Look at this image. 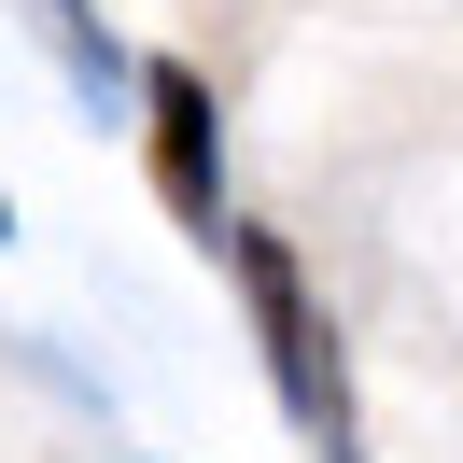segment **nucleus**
I'll return each mask as SVG.
<instances>
[{
	"label": "nucleus",
	"instance_id": "f03ea898",
	"mask_svg": "<svg viewBox=\"0 0 463 463\" xmlns=\"http://www.w3.org/2000/svg\"><path fill=\"white\" fill-rule=\"evenodd\" d=\"M141 169H155V211L169 225L225 239V99L183 57H141Z\"/></svg>",
	"mask_w": 463,
	"mask_h": 463
},
{
	"label": "nucleus",
	"instance_id": "f257e3e1",
	"mask_svg": "<svg viewBox=\"0 0 463 463\" xmlns=\"http://www.w3.org/2000/svg\"><path fill=\"white\" fill-rule=\"evenodd\" d=\"M211 253H225L239 309H253V351H267V379H281V407L309 421V449H323V463H365V449H351V393H337V337H323V309H309V267H295V239L225 225Z\"/></svg>",
	"mask_w": 463,
	"mask_h": 463
},
{
	"label": "nucleus",
	"instance_id": "7ed1b4c3",
	"mask_svg": "<svg viewBox=\"0 0 463 463\" xmlns=\"http://www.w3.org/2000/svg\"><path fill=\"white\" fill-rule=\"evenodd\" d=\"M0 239H14V197H0Z\"/></svg>",
	"mask_w": 463,
	"mask_h": 463
}]
</instances>
